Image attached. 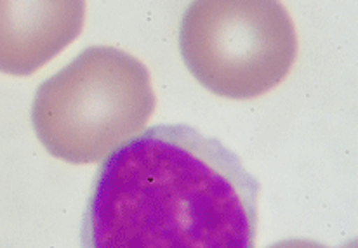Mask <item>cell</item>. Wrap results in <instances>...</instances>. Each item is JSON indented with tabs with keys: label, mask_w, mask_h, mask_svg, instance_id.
<instances>
[{
	"label": "cell",
	"mask_w": 358,
	"mask_h": 248,
	"mask_svg": "<svg viewBox=\"0 0 358 248\" xmlns=\"http://www.w3.org/2000/svg\"><path fill=\"white\" fill-rule=\"evenodd\" d=\"M259 182L220 139L160 124L92 179L82 248H254Z\"/></svg>",
	"instance_id": "cell-1"
},
{
	"label": "cell",
	"mask_w": 358,
	"mask_h": 248,
	"mask_svg": "<svg viewBox=\"0 0 358 248\" xmlns=\"http://www.w3.org/2000/svg\"><path fill=\"white\" fill-rule=\"evenodd\" d=\"M155 106L150 71L138 57L92 45L38 85L31 125L49 154L89 165L141 134Z\"/></svg>",
	"instance_id": "cell-2"
},
{
	"label": "cell",
	"mask_w": 358,
	"mask_h": 248,
	"mask_svg": "<svg viewBox=\"0 0 358 248\" xmlns=\"http://www.w3.org/2000/svg\"><path fill=\"white\" fill-rule=\"evenodd\" d=\"M179 50L214 96L254 99L285 80L298 57V34L275 0H196L181 17Z\"/></svg>",
	"instance_id": "cell-3"
},
{
	"label": "cell",
	"mask_w": 358,
	"mask_h": 248,
	"mask_svg": "<svg viewBox=\"0 0 358 248\" xmlns=\"http://www.w3.org/2000/svg\"><path fill=\"white\" fill-rule=\"evenodd\" d=\"M80 0H0V73L27 77L80 35Z\"/></svg>",
	"instance_id": "cell-4"
},
{
	"label": "cell",
	"mask_w": 358,
	"mask_h": 248,
	"mask_svg": "<svg viewBox=\"0 0 358 248\" xmlns=\"http://www.w3.org/2000/svg\"><path fill=\"white\" fill-rule=\"evenodd\" d=\"M357 243L352 242L345 247L338 248H355ZM268 248H334V247H325L318 242H311V240H301V238H292V240H282V242L273 243Z\"/></svg>",
	"instance_id": "cell-5"
}]
</instances>
